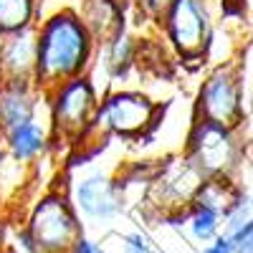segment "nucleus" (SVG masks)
Segmentation results:
<instances>
[{"label": "nucleus", "instance_id": "nucleus-1", "mask_svg": "<svg viewBox=\"0 0 253 253\" xmlns=\"http://www.w3.org/2000/svg\"><path fill=\"white\" fill-rule=\"evenodd\" d=\"M96 41L79 8H56L36 26V84L43 91L91 74Z\"/></svg>", "mask_w": 253, "mask_h": 253}, {"label": "nucleus", "instance_id": "nucleus-2", "mask_svg": "<svg viewBox=\"0 0 253 253\" xmlns=\"http://www.w3.org/2000/svg\"><path fill=\"white\" fill-rule=\"evenodd\" d=\"M86 233L66 187L51 185L13 228L10 246L20 253H71Z\"/></svg>", "mask_w": 253, "mask_h": 253}, {"label": "nucleus", "instance_id": "nucleus-3", "mask_svg": "<svg viewBox=\"0 0 253 253\" xmlns=\"http://www.w3.org/2000/svg\"><path fill=\"white\" fill-rule=\"evenodd\" d=\"M66 175V193L76 208V213L86 228V233H112L117 220H122L129 210V198L117 177V170H104V167H86L79 172H63Z\"/></svg>", "mask_w": 253, "mask_h": 253}, {"label": "nucleus", "instance_id": "nucleus-4", "mask_svg": "<svg viewBox=\"0 0 253 253\" xmlns=\"http://www.w3.org/2000/svg\"><path fill=\"white\" fill-rule=\"evenodd\" d=\"M101 86L91 74L63 81L61 86L46 91L48 124L53 134V147L66 144L74 150L94 132V119L101 101Z\"/></svg>", "mask_w": 253, "mask_h": 253}, {"label": "nucleus", "instance_id": "nucleus-5", "mask_svg": "<svg viewBox=\"0 0 253 253\" xmlns=\"http://www.w3.org/2000/svg\"><path fill=\"white\" fill-rule=\"evenodd\" d=\"M160 112H165V104L155 101L142 89H109L101 94L94 132L122 142H144L157 132Z\"/></svg>", "mask_w": 253, "mask_h": 253}, {"label": "nucleus", "instance_id": "nucleus-6", "mask_svg": "<svg viewBox=\"0 0 253 253\" xmlns=\"http://www.w3.org/2000/svg\"><path fill=\"white\" fill-rule=\"evenodd\" d=\"M203 177L230 175L236 177L246 157V144L236 126H225L205 119H190L180 152Z\"/></svg>", "mask_w": 253, "mask_h": 253}, {"label": "nucleus", "instance_id": "nucleus-7", "mask_svg": "<svg viewBox=\"0 0 253 253\" xmlns=\"http://www.w3.org/2000/svg\"><path fill=\"white\" fill-rule=\"evenodd\" d=\"M215 31V5L213 0H172L170 10L162 18V33L167 48L177 61L193 69H203L208 58V43Z\"/></svg>", "mask_w": 253, "mask_h": 253}, {"label": "nucleus", "instance_id": "nucleus-8", "mask_svg": "<svg viewBox=\"0 0 253 253\" xmlns=\"http://www.w3.org/2000/svg\"><path fill=\"white\" fill-rule=\"evenodd\" d=\"M193 117L241 129V124L246 122V86L236 61L218 63L205 71L195 91Z\"/></svg>", "mask_w": 253, "mask_h": 253}, {"label": "nucleus", "instance_id": "nucleus-9", "mask_svg": "<svg viewBox=\"0 0 253 253\" xmlns=\"http://www.w3.org/2000/svg\"><path fill=\"white\" fill-rule=\"evenodd\" d=\"M137 63H139V41L132 26H126L119 33H114L109 41H104L101 46H96V58H94L91 71L101 69L104 91H109V89L126 86Z\"/></svg>", "mask_w": 253, "mask_h": 253}, {"label": "nucleus", "instance_id": "nucleus-10", "mask_svg": "<svg viewBox=\"0 0 253 253\" xmlns=\"http://www.w3.org/2000/svg\"><path fill=\"white\" fill-rule=\"evenodd\" d=\"M0 144H3V155L18 165V167H33L43 157L51 155L53 150V134L48 114L36 117L31 122H23L13 126V129L0 134Z\"/></svg>", "mask_w": 253, "mask_h": 253}, {"label": "nucleus", "instance_id": "nucleus-11", "mask_svg": "<svg viewBox=\"0 0 253 253\" xmlns=\"http://www.w3.org/2000/svg\"><path fill=\"white\" fill-rule=\"evenodd\" d=\"M43 114L46 91L36 81H0V134Z\"/></svg>", "mask_w": 253, "mask_h": 253}, {"label": "nucleus", "instance_id": "nucleus-12", "mask_svg": "<svg viewBox=\"0 0 253 253\" xmlns=\"http://www.w3.org/2000/svg\"><path fill=\"white\" fill-rule=\"evenodd\" d=\"M0 81H36V28L0 36Z\"/></svg>", "mask_w": 253, "mask_h": 253}, {"label": "nucleus", "instance_id": "nucleus-13", "mask_svg": "<svg viewBox=\"0 0 253 253\" xmlns=\"http://www.w3.org/2000/svg\"><path fill=\"white\" fill-rule=\"evenodd\" d=\"M79 13L84 18V23L89 26L96 46H101L104 41H109L114 33L129 26L126 5L117 3V0H84Z\"/></svg>", "mask_w": 253, "mask_h": 253}, {"label": "nucleus", "instance_id": "nucleus-14", "mask_svg": "<svg viewBox=\"0 0 253 253\" xmlns=\"http://www.w3.org/2000/svg\"><path fill=\"white\" fill-rule=\"evenodd\" d=\"M180 233H185V238L198 248L213 243L223 233V210L203 200H193L185 208V220Z\"/></svg>", "mask_w": 253, "mask_h": 253}, {"label": "nucleus", "instance_id": "nucleus-15", "mask_svg": "<svg viewBox=\"0 0 253 253\" xmlns=\"http://www.w3.org/2000/svg\"><path fill=\"white\" fill-rule=\"evenodd\" d=\"M43 20L41 0H0V36L36 28Z\"/></svg>", "mask_w": 253, "mask_h": 253}, {"label": "nucleus", "instance_id": "nucleus-16", "mask_svg": "<svg viewBox=\"0 0 253 253\" xmlns=\"http://www.w3.org/2000/svg\"><path fill=\"white\" fill-rule=\"evenodd\" d=\"M109 253H162V248L155 243V238L144 228H129V230H112L101 238Z\"/></svg>", "mask_w": 253, "mask_h": 253}, {"label": "nucleus", "instance_id": "nucleus-17", "mask_svg": "<svg viewBox=\"0 0 253 253\" xmlns=\"http://www.w3.org/2000/svg\"><path fill=\"white\" fill-rule=\"evenodd\" d=\"M172 0H129L126 3V15H129V26H142L160 31L162 18L170 10Z\"/></svg>", "mask_w": 253, "mask_h": 253}, {"label": "nucleus", "instance_id": "nucleus-18", "mask_svg": "<svg viewBox=\"0 0 253 253\" xmlns=\"http://www.w3.org/2000/svg\"><path fill=\"white\" fill-rule=\"evenodd\" d=\"M225 236H228V241H230V248H233V253H253V218L246 220L241 228L225 233Z\"/></svg>", "mask_w": 253, "mask_h": 253}, {"label": "nucleus", "instance_id": "nucleus-19", "mask_svg": "<svg viewBox=\"0 0 253 253\" xmlns=\"http://www.w3.org/2000/svg\"><path fill=\"white\" fill-rule=\"evenodd\" d=\"M71 253H109V251H107V246H104L101 238H96V236H91V233H84L81 241L74 246Z\"/></svg>", "mask_w": 253, "mask_h": 253}, {"label": "nucleus", "instance_id": "nucleus-20", "mask_svg": "<svg viewBox=\"0 0 253 253\" xmlns=\"http://www.w3.org/2000/svg\"><path fill=\"white\" fill-rule=\"evenodd\" d=\"M195 253H233V248H230V241H228V236L225 233H220L213 243H208V246H203V248H198Z\"/></svg>", "mask_w": 253, "mask_h": 253}, {"label": "nucleus", "instance_id": "nucleus-21", "mask_svg": "<svg viewBox=\"0 0 253 253\" xmlns=\"http://www.w3.org/2000/svg\"><path fill=\"white\" fill-rule=\"evenodd\" d=\"M8 246V218L3 213V205H0V251Z\"/></svg>", "mask_w": 253, "mask_h": 253}, {"label": "nucleus", "instance_id": "nucleus-22", "mask_svg": "<svg viewBox=\"0 0 253 253\" xmlns=\"http://www.w3.org/2000/svg\"><path fill=\"white\" fill-rule=\"evenodd\" d=\"M0 253H20V251H18V248H13V246H10V243H8V246H5V248H3V251H0Z\"/></svg>", "mask_w": 253, "mask_h": 253}, {"label": "nucleus", "instance_id": "nucleus-23", "mask_svg": "<svg viewBox=\"0 0 253 253\" xmlns=\"http://www.w3.org/2000/svg\"><path fill=\"white\" fill-rule=\"evenodd\" d=\"M117 3H122V5H126V3H129V0H117Z\"/></svg>", "mask_w": 253, "mask_h": 253}, {"label": "nucleus", "instance_id": "nucleus-24", "mask_svg": "<svg viewBox=\"0 0 253 253\" xmlns=\"http://www.w3.org/2000/svg\"><path fill=\"white\" fill-rule=\"evenodd\" d=\"M251 205H253V193H251Z\"/></svg>", "mask_w": 253, "mask_h": 253}]
</instances>
